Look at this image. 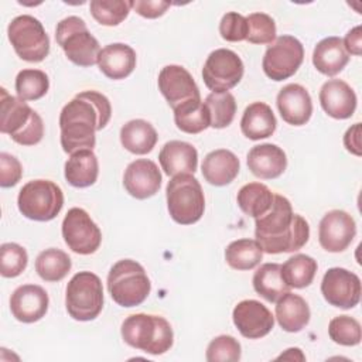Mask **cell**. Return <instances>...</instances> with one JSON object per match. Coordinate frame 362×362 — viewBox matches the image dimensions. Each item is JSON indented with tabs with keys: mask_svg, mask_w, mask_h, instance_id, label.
<instances>
[{
	"mask_svg": "<svg viewBox=\"0 0 362 362\" xmlns=\"http://www.w3.org/2000/svg\"><path fill=\"white\" fill-rule=\"evenodd\" d=\"M112 106L109 99L96 90H83L69 100L59 113L61 146L68 154L78 150L93 148L95 133L110 120Z\"/></svg>",
	"mask_w": 362,
	"mask_h": 362,
	"instance_id": "6da1fadb",
	"label": "cell"
},
{
	"mask_svg": "<svg viewBox=\"0 0 362 362\" xmlns=\"http://www.w3.org/2000/svg\"><path fill=\"white\" fill-rule=\"evenodd\" d=\"M255 235L264 253H290L308 242L310 226L301 215L293 212L286 197L274 194L270 209L256 218Z\"/></svg>",
	"mask_w": 362,
	"mask_h": 362,
	"instance_id": "7a4b0ae2",
	"label": "cell"
},
{
	"mask_svg": "<svg viewBox=\"0 0 362 362\" xmlns=\"http://www.w3.org/2000/svg\"><path fill=\"white\" fill-rule=\"evenodd\" d=\"M120 334L127 345L151 355L165 354L174 342L173 328L165 318L143 313L129 315L122 322Z\"/></svg>",
	"mask_w": 362,
	"mask_h": 362,
	"instance_id": "3957f363",
	"label": "cell"
},
{
	"mask_svg": "<svg viewBox=\"0 0 362 362\" xmlns=\"http://www.w3.org/2000/svg\"><path fill=\"white\" fill-rule=\"evenodd\" d=\"M0 132L21 146H34L44 136L41 116L25 100L11 96L4 88L0 89Z\"/></svg>",
	"mask_w": 362,
	"mask_h": 362,
	"instance_id": "277c9868",
	"label": "cell"
},
{
	"mask_svg": "<svg viewBox=\"0 0 362 362\" xmlns=\"http://www.w3.org/2000/svg\"><path fill=\"white\" fill-rule=\"evenodd\" d=\"M107 290L113 301L122 307L140 305L151 290L144 267L132 259L116 262L107 274Z\"/></svg>",
	"mask_w": 362,
	"mask_h": 362,
	"instance_id": "5b68a950",
	"label": "cell"
},
{
	"mask_svg": "<svg viewBox=\"0 0 362 362\" xmlns=\"http://www.w3.org/2000/svg\"><path fill=\"white\" fill-rule=\"evenodd\" d=\"M165 198L170 216L180 225H192L204 215V191L192 174L174 175L167 184Z\"/></svg>",
	"mask_w": 362,
	"mask_h": 362,
	"instance_id": "8992f818",
	"label": "cell"
},
{
	"mask_svg": "<svg viewBox=\"0 0 362 362\" xmlns=\"http://www.w3.org/2000/svg\"><path fill=\"white\" fill-rule=\"evenodd\" d=\"M55 38L65 57L75 65L92 66L98 64L100 47L90 34L86 23L78 16H69L57 24Z\"/></svg>",
	"mask_w": 362,
	"mask_h": 362,
	"instance_id": "52a82bcc",
	"label": "cell"
},
{
	"mask_svg": "<svg viewBox=\"0 0 362 362\" xmlns=\"http://www.w3.org/2000/svg\"><path fill=\"white\" fill-rule=\"evenodd\" d=\"M65 307L76 321L95 320L103 308V287L92 272H79L72 276L65 290Z\"/></svg>",
	"mask_w": 362,
	"mask_h": 362,
	"instance_id": "ba28073f",
	"label": "cell"
},
{
	"mask_svg": "<svg viewBox=\"0 0 362 362\" xmlns=\"http://www.w3.org/2000/svg\"><path fill=\"white\" fill-rule=\"evenodd\" d=\"M17 206L25 218L47 222L61 212L64 206V194L59 185L49 180H33L24 184L20 189Z\"/></svg>",
	"mask_w": 362,
	"mask_h": 362,
	"instance_id": "9c48e42d",
	"label": "cell"
},
{
	"mask_svg": "<svg viewBox=\"0 0 362 362\" xmlns=\"http://www.w3.org/2000/svg\"><path fill=\"white\" fill-rule=\"evenodd\" d=\"M7 35L23 61L41 62L49 52V38L42 23L30 14L14 17L7 27Z\"/></svg>",
	"mask_w": 362,
	"mask_h": 362,
	"instance_id": "30bf717a",
	"label": "cell"
},
{
	"mask_svg": "<svg viewBox=\"0 0 362 362\" xmlns=\"http://www.w3.org/2000/svg\"><path fill=\"white\" fill-rule=\"evenodd\" d=\"M304 59V47L293 35L277 37L266 49L262 68L272 81H284L293 76Z\"/></svg>",
	"mask_w": 362,
	"mask_h": 362,
	"instance_id": "8fae6325",
	"label": "cell"
},
{
	"mask_svg": "<svg viewBox=\"0 0 362 362\" xmlns=\"http://www.w3.org/2000/svg\"><path fill=\"white\" fill-rule=\"evenodd\" d=\"M245 72L240 57L228 48L212 51L202 68V79L212 92H228L236 86Z\"/></svg>",
	"mask_w": 362,
	"mask_h": 362,
	"instance_id": "7c38bea8",
	"label": "cell"
},
{
	"mask_svg": "<svg viewBox=\"0 0 362 362\" xmlns=\"http://www.w3.org/2000/svg\"><path fill=\"white\" fill-rule=\"evenodd\" d=\"M65 245L78 255L95 253L102 242V232L82 208H71L62 221Z\"/></svg>",
	"mask_w": 362,
	"mask_h": 362,
	"instance_id": "4fadbf2b",
	"label": "cell"
},
{
	"mask_svg": "<svg viewBox=\"0 0 362 362\" xmlns=\"http://www.w3.org/2000/svg\"><path fill=\"white\" fill-rule=\"evenodd\" d=\"M321 293L329 305L349 310L361 300V280L344 267H331L322 277Z\"/></svg>",
	"mask_w": 362,
	"mask_h": 362,
	"instance_id": "5bb4252c",
	"label": "cell"
},
{
	"mask_svg": "<svg viewBox=\"0 0 362 362\" xmlns=\"http://www.w3.org/2000/svg\"><path fill=\"white\" fill-rule=\"evenodd\" d=\"M356 235V223L354 218L341 209L327 212L320 221L318 240L322 249L331 253L344 252Z\"/></svg>",
	"mask_w": 362,
	"mask_h": 362,
	"instance_id": "9a60e30c",
	"label": "cell"
},
{
	"mask_svg": "<svg viewBox=\"0 0 362 362\" xmlns=\"http://www.w3.org/2000/svg\"><path fill=\"white\" fill-rule=\"evenodd\" d=\"M158 89L174 110L178 106L201 99L192 75L181 65H165L158 74Z\"/></svg>",
	"mask_w": 362,
	"mask_h": 362,
	"instance_id": "2e32d148",
	"label": "cell"
},
{
	"mask_svg": "<svg viewBox=\"0 0 362 362\" xmlns=\"http://www.w3.org/2000/svg\"><path fill=\"white\" fill-rule=\"evenodd\" d=\"M232 320L238 331L249 339L266 337L274 327L273 314L257 300H243L238 303L233 308Z\"/></svg>",
	"mask_w": 362,
	"mask_h": 362,
	"instance_id": "e0dca14e",
	"label": "cell"
},
{
	"mask_svg": "<svg viewBox=\"0 0 362 362\" xmlns=\"http://www.w3.org/2000/svg\"><path fill=\"white\" fill-rule=\"evenodd\" d=\"M123 185L133 198L147 199L158 192L161 187V173L154 161L139 158L126 167Z\"/></svg>",
	"mask_w": 362,
	"mask_h": 362,
	"instance_id": "ac0fdd59",
	"label": "cell"
},
{
	"mask_svg": "<svg viewBox=\"0 0 362 362\" xmlns=\"http://www.w3.org/2000/svg\"><path fill=\"white\" fill-rule=\"evenodd\" d=\"M49 298L47 291L37 284H23L17 287L10 297V310L13 317L24 324L41 320L48 311Z\"/></svg>",
	"mask_w": 362,
	"mask_h": 362,
	"instance_id": "d6986e66",
	"label": "cell"
},
{
	"mask_svg": "<svg viewBox=\"0 0 362 362\" xmlns=\"http://www.w3.org/2000/svg\"><path fill=\"white\" fill-rule=\"evenodd\" d=\"M277 109L281 119L293 126L305 124L313 115V100L308 90L298 83H288L277 93Z\"/></svg>",
	"mask_w": 362,
	"mask_h": 362,
	"instance_id": "ffe728a7",
	"label": "cell"
},
{
	"mask_svg": "<svg viewBox=\"0 0 362 362\" xmlns=\"http://www.w3.org/2000/svg\"><path fill=\"white\" fill-rule=\"evenodd\" d=\"M320 103L324 112L334 119H348L356 109L354 89L341 79H329L320 89Z\"/></svg>",
	"mask_w": 362,
	"mask_h": 362,
	"instance_id": "44dd1931",
	"label": "cell"
},
{
	"mask_svg": "<svg viewBox=\"0 0 362 362\" xmlns=\"http://www.w3.org/2000/svg\"><path fill=\"white\" fill-rule=\"evenodd\" d=\"M247 167L253 175L262 180L280 177L287 167V157L281 147L263 143L253 146L247 153Z\"/></svg>",
	"mask_w": 362,
	"mask_h": 362,
	"instance_id": "7402d4cb",
	"label": "cell"
},
{
	"mask_svg": "<svg viewBox=\"0 0 362 362\" xmlns=\"http://www.w3.org/2000/svg\"><path fill=\"white\" fill-rule=\"evenodd\" d=\"M158 161L163 171L168 177L178 174H194L198 165V151L187 141L171 140L161 147Z\"/></svg>",
	"mask_w": 362,
	"mask_h": 362,
	"instance_id": "603a6c76",
	"label": "cell"
},
{
	"mask_svg": "<svg viewBox=\"0 0 362 362\" xmlns=\"http://www.w3.org/2000/svg\"><path fill=\"white\" fill-rule=\"evenodd\" d=\"M98 66L109 79H124L136 68V52L130 45L123 42L109 44L100 49Z\"/></svg>",
	"mask_w": 362,
	"mask_h": 362,
	"instance_id": "cb8c5ba5",
	"label": "cell"
},
{
	"mask_svg": "<svg viewBox=\"0 0 362 362\" xmlns=\"http://www.w3.org/2000/svg\"><path fill=\"white\" fill-rule=\"evenodd\" d=\"M201 170L206 182L215 187H223L236 178L240 163L230 150L218 148L205 156Z\"/></svg>",
	"mask_w": 362,
	"mask_h": 362,
	"instance_id": "d4e9b609",
	"label": "cell"
},
{
	"mask_svg": "<svg viewBox=\"0 0 362 362\" xmlns=\"http://www.w3.org/2000/svg\"><path fill=\"white\" fill-rule=\"evenodd\" d=\"M99 174V163L96 154L90 148L72 153L65 163V180L76 188H86L96 182Z\"/></svg>",
	"mask_w": 362,
	"mask_h": 362,
	"instance_id": "484cf974",
	"label": "cell"
},
{
	"mask_svg": "<svg viewBox=\"0 0 362 362\" xmlns=\"http://www.w3.org/2000/svg\"><path fill=\"white\" fill-rule=\"evenodd\" d=\"M349 55L344 48L342 38L327 37L321 40L313 52V64L318 72L327 76L339 74L348 64Z\"/></svg>",
	"mask_w": 362,
	"mask_h": 362,
	"instance_id": "4316f807",
	"label": "cell"
},
{
	"mask_svg": "<svg viewBox=\"0 0 362 362\" xmlns=\"http://www.w3.org/2000/svg\"><path fill=\"white\" fill-rule=\"evenodd\" d=\"M277 122L272 107L264 102L250 103L240 119V130L250 140L270 137L276 130Z\"/></svg>",
	"mask_w": 362,
	"mask_h": 362,
	"instance_id": "83f0119b",
	"label": "cell"
},
{
	"mask_svg": "<svg viewBox=\"0 0 362 362\" xmlns=\"http://www.w3.org/2000/svg\"><path fill=\"white\" fill-rule=\"evenodd\" d=\"M310 315L307 301L298 294L288 291L276 301V320L287 332L301 331L308 324Z\"/></svg>",
	"mask_w": 362,
	"mask_h": 362,
	"instance_id": "f1b7e54d",
	"label": "cell"
},
{
	"mask_svg": "<svg viewBox=\"0 0 362 362\" xmlns=\"http://www.w3.org/2000/svg\"><path fill=\"white\" fill-rule=\"evenodd\" d=\"M158 140L157 132L151 123L143 119H133L124 123L120 129L122 146L133 154L150 153Z\"/></svg>",
	"mask_w": 362,
	"mask_h": 362,
	"instance_id": "f546056e",
	"label": "cell"
},
{
	"mask_svg": "<svg viewBox=\"0 0 362 362\" xmlns=\"http://www.w3.org/2000/svg\"><path fill=\"white\" fill-rule=\"evenodd\" d=\"M253 288L269 303H276L283 294L290 291L281 276V264L264 263L253 274Z\"/></svg>",
	"mask_w": 362,
	"mask_h": 362,
	"instance_id": "4dcf8cb0",
	"label": "cell"
},
{
	"mask_svg": "<svg viewBox=\"0 0 362 362\" xmlns=\"http://www.w3.org/2000/svg\"><path fill=\"white\" fill-rule=\"evenodd\" d=\"M273 197L274 194L267 185L262 182H249L239 189L236 201L243 214L256 219L270 209Z\"/></svg>",
	"mask_w": 362,
	"mask_h": 362,
	"instance_id": "1f68e13d",
	"label": "cell"
},
{
	"mask_svg": "<svg viewBox=\"0 0 362 362\" xmlns=\"http://www.w3.org/2000/svg\"><path fill=\"white\" fill-rule=\"evenodd\" d=\"M263 259V250L255 239H238L225 249V260L235 270H252Z\"/></svg>",
	"mask_w": 362,
	"mask_h": 362,
	"instance_id": "d6a6232c",
	"label": "cell"
},
{
	"mask_svg": "<svg viewBox=\"0 0 362 362\" xmlns=\"http://www.w3.org/2000/svg\"><path fill=\"white\" fill-rule=\"evenodd\" d=\"M175 126L188 134H197L211 126V119L205 103L201 99L189 100L174 109Z\"/></svg>",
	"mask_w": 362,
	"mask_h": 362,
	"instance_id": "836d02e7",
	"label": "cell"
},
{
	"mask_svg": "<svg viewBox=\"0 0 362 362\" xmlns=\"http://www.w3.org/2000/svg\"><path fill=\"white\" fill-rule=\"evenodd\" d=\"M317 273V260L308 255H294L281 266V276L291 288H304L310 286Z\"/></svg>",
	"mask_w": 362,
	"mask_h": 362,
	"instance_id": "e575fe53",
	"label": "cell"
},
{
	"mask_svg": "<svg viewBox=\"0 0 362 362\" xmlns=\"http://www.w3.org/2000/svg\"><path fill=\"white\" fill-rule=\"evenodd\" d=\"M71 257L61 249L49 247L42 250L35 259V272L45 281H59L71 270Z\"/></svg>",
	"mask_w": 362,
	"mask_h": 362,
	"instance_id": "d590c367",
	"label": "cell"
},
{
	"mask_svg": "<svg viewBox=\"0 0 362 362\" xmlns=\"http://www.w3.org/2000/svg\"><path fill=\"white\" fill-rule=\"evenodd\" d=\"M204 103L209 113L211 127L223 129L232 123L236 113V102L230 92H211Z\"/></svg>",
	"mask_w": 362,
	"mask_h": 362,
	"instance_id": "8d00e7d4",
	"label": "cell"
},
{
	"mask_svg": "<svg viewBox=\"0 0 362 362\" xmlns=\"http://www.w3.org/2000/svg\"><path fill=\"white\" fill-rule=\"evenodd\" d=\"M49 88L48 75L41 69H23L16 76V92L23 100H38Z\"/></svg>",
	"mask_w": 362,
	"mask_h": 362,
	"instance_id": "74e56055",
	"label": "cell"
},
{
	"mask_svg": "<svg viewBox=\"0 0 362 362\" xmlns=\"http://www.w3.org/2000/svg\"><path fill=\"white\" fill-rule=\"evenodd\" d=\"M92 17L102 25H117L127 16L132 8V1L123 0H92L89 4Z\"/></svg>",
	"mask_w": 362,
	"mask_h": 362,
	"instance_id": "f35d334b",
	"label": "cell"
},
{
	"mask_svg": "<svg viewBox=\"0 0 362 362\" xmlns=\"http://www.w3.org/2000/svg\"><path fill=\"white\" fill-rule=\"evenodd\" d=\"M328 335L335 344L344 346L358 345L362 339L361 324L349 315L334 317L328 324Z\"/></svg>",
	"mask_w": 362,
	"mask_h": 362,
	"instance_id": "ab89813d",
	"label": "cell"
},
{
	"mask_svg": "<svg viewBox=\"0 0 362 362\" xmlns=\"http://www.w3.org/2000/svg\"><path fill=\"white\" fill-rule=\"evenodd\" d=\"M28 263V255L23 246L14 242L0 246V273L3 277L20 276Z\"/></svg>",
	"mask_w": 362,
	"mask_h": 362,
	"instance_id": "60d3db41",
	"label": "cell"
},
{
	"mask_svg": "<svg viewBox=\"0 0 362 362\" xmlns=\"http://www.w3.org/2000/svg\"><path fill=\"white\" fill-rule=\"evenodd\" d=\"M247 35L252 44H272L276 40V23L266 13H252L246 17Z\"/></svg>",
	"mask_w": 362,
	"mask_h": 362,
	"instance_id": "b9f144b4",
	"label": "cell"
},
{
	"mask_svg": "<svg viewBox=\"0 0 362 362\" xmlns=\"http://www.w3.org/2000/svg\"><path fill=\"white\" fill-rule=\"evenodd\" d=\"M242 348L235 337L219 335L209 342L205 358L209 362H238Z\"/></svg>",
	"mask_w": 362,
	"mask_h": 362,
	"instance_id": "7bdbcfd3",
	"label": "cell"
},
{
	"mask_svg": "<svg viewBox=\"0 0 362 362\" xmlns=\"http://www.w3.org/2000/svg\"><path fill=\"white\" fill-rule=\"evenodd\" d=\"M219 34L225 41L239 42L246 40L247 35V23L246 17L236 11H229L223 14L219 23Z\"/></svg>",
	"mask_w": 362,
	"mask_h": 362,
	"instance_id": "ee69618b",
	"label": "cell"
},
{
	"mask_svg": "<svg viewBox=\"0 0 362 362\" xmlns=\"http://www.w3.org/2000/svg\"><path fill=\"white\" fill-rule=\"evenodd\" d=\"M21 177L23 167L20 161L8 153H0V185L3 188L14 187Z\"/></svg>",
	"mask_w": 362,
	"mask_h": 362,
	"instance_id": "f6af8a7d",
	"label": "cell"
},
{
	"mask_svg": "<svg viewBox=\"0 0 362 362\" xmlns=\"http://www.w3.org/2000/svg\"><path fill=\"white\" fill-rule=\"evenodd\" d=\"M170 7L168 1L160 0H136L132 1V8L144 18H158Z\"/></svg>",
	"mask_w": 362,
	"mask_h": 362,
	"instance_id": "bcb514c9",
	"label": "cell"
},
{
	"mask_svg": "<svg viewBox=\"0 0 362 362\" xmlns=\"http://www.w3.org/2000/svg\"><path fill=\"white\" fill-rule=\"evenodd\" d=\"M362 27L356 25L352 30H349L345 35V38L342 40L344 48L345 51L352 55H361L362 52Z\"/></svg>",
	"mask_w": 362,
	"mask_h": 362,
	"instance_id": "7dc6e473",
	"label": "cell"
},
{
	"mask_svg": "<svg viewBox=\"0 0 362 362\" xmlns=\"http://www.w3.org/2000/svg\"><path fill=\"white\" fill-rule=\"evenodd\" d=\"M344 146L345 148L355 154L361 156V123H355L352 127H349L344 134Z\"/></svg>",
	"mask_w": 362,
	"mask_h": 362,
	"instance_id": "c3c4849f",
	"label": "cell"
},
{
	"mask_svg": "<svg viewBox=\"0 0 362 362\" xmlns=\"http://www.w3.org/2000/svg\"><path fill=\"white\" fill-rule=\"evenodd\" d=\"M276 359H288V361H296V359H298V361H304L305 356L303 355V352H301L300 348H288L284 354H281V355L277 356Z\"/></svg>",
	"mask_w": 362,
	"mask_h": 362,
	"instance_id": "681fc988",
	"label": "cell"
}]
</instances>
